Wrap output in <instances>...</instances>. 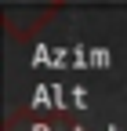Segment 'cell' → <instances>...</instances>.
<instances>
[{"mask_svg":"<svg viewBox=\"0 0 127 131\" xmlns=\"http://www.w3.org/2000/svg\"><path fill=\"white\" fill-rule=\"evenodd\" d=\"M51 4H62V0H51Z\"/></svg>","mask_w":127,"mask_h":131,"instance_id":"6da1fadb","label":"cell"}]
</instances>
